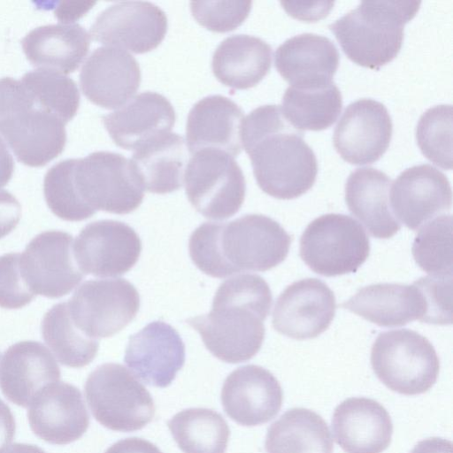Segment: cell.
I'll return each mask as SVG.
<instances>
[{
	"instance_id": "6da1fadb",
	"label": "cell",
	"mask_w": 453,
	"mask_h": 453,
	"mask_svg": "<svg viewBox=\"0 0 453 453\" xmlns=\"http://www.w3.org/2000/svg\"><path fill=\"white\" fill-rule=\"evenodd\" d=\"M242 143L259 188L283 200L301 196L316 181L318 162L303 133L292 127L280 105L256 108L243 119Z\"/></svg>"
},
{
	"instance_id": "7a4b0ae2",
	"label": "cell",
	"mask_w": 453,
	"mask_h": 453,
	"mask_svg": "<svg viewBox=\"0 0 453 453\" xmlns=\"http://www.w3.org/2000/svg\"><path fill=\"white\" fill-rule=\"evenodd\" d=\"M290 243L291 236L277 221L247 214L226 223H203L191 234L188 250L199 270L223 279L275 267L287 257Z\"/></svg>"
},
{
	"instance_id": "3957f363",
	"label": "cell",
	"mask_w": 453,
	"mask_h": 453,
	"mask_svg": "<svg viewBox=\"0 0 453 453\" xmlns=\"http://www.w3.org/2000/svg\"><path fill=\"white\" fill-rule=\"evenodd\" d=\"M272 301L271 289L262 277L241 274L219 285L210 312L186 321L214 357L226 363H242L262 346L264 321Z\"/></svg>"
},
{
	"instance_id": "277c9868",
	"label": "cell",
	"mask_w": 453,
	"mask_h": 453,
	"mask_svg": "<svg viewBox=\"0 0 453 453\" xmlns=\"http://www.w3.org/2000/svg\"><path fill=\"white\" fill-rule=\"evenodd\" d=\"M421 2L363 1L329 25L345 55L363 67L379 70L400 52L403 27Z\"/></svg>"
},
{
	"instance_id": "5b68a950",
	"label": "cell",
	"mask_w": 453,
	"mask_h": 453,
	"mask_svg": "<svg viewBox=\"0 0 453 453\" xmlns=\"http://www.w3.org/2000/svg\"><path fill=\"white\" fill-rule=\"evenodd\" d=\"M0 137L19 162L32 167L57 157L66 142L65 123L11 77L0 79Z\"/></svg>"
},
{
	"instance_id": "8992f818",
	"label": "cell",
	"mask_w": 453,
	"mask_h": 453,
	"mask_svg": "<svg viewBox=\"0 0 453 453\" xmlns=\"http://www.w3.org/2000/svg\"><path fill=\"white\" fill-rule=\"evenodd\" d=\"M68 161L74 194L91 216L98 210L127 214L142 203L144 189L130 159L123 155L96 151Z\"/></svg>"
},
{
	"instance_id": "52a82bcc",
	"label": "cell",
	"mask_w": 453,
	"mask_h": 453,
	"mask_svg": "<svg viewBox=\"0 0 453 453\" xmlns=\"http://www.w3.org/2000/svg\"><path fill=\"white\" fill-rule=\"evenodd\" d=\"M371 365L387 388L405 395L428 391L440 371L439 357L432 343L410 329L380 333L372 347Z\"/></svg>"
},
{
	"instance_id": "ba28073f",
	"label": "cell",
	"mask_w": 453,
	"mask_h": 453,
	"mask_svg": "<svg viewBox=\"0 0 453 453\" xmlns=\"http://www.w3.org/2000/svg\"><path fill=\"white\" fill-rule=\"evenodd\" d=\"M84 393L94 418L110 430L137 431L155 415L154 401L149 391L119 364L97 366L87 378Z\"/></svg>"
},
{
	"instance_id": "9c48e42d",
	"label": "cell",
	"mask_w": 453,
	"mask_h": 453,
	"mask_svg": "<svg viewBox=\"0 0 453 453\" xmlns=\"http://www.w3.org/2000/svg\"><path fill=\"white\" fill-rule=\"evenodd\" d=\"M370 253L364 227L353 218L328 213L312 220L300 239V257L316 273L333 277L356 273Z\"/></svg>"
},
{
	"instance_id": "30bf717a",
	"label": "cell",
	"mask_w": 453,
	"mask_h": 453,
	"mask_svg": "<svg viewBox=\"0 0 453 453\" xmlns=\"http://www.w3.org/2000/svg\"><path fill=\"white\" fill-rule=\"evenodd\" d=\"M184 185L192 206L211 219H226L241 209L246 193L244 175L234 157L219 150L192 154Z\"/></svg>"
},
{
	"instance_id": "8fae6325",
	"label": "cell",
	"mask_w": 453,
	"mask_h": 453,
	"mask_svg": "<svg viewBox=\"0 0 453 453\" xmlns=\"http://www.w3.org/2000/svg\"><path fill=\"white\" fill-rule=\"evenodd\" d=\"M67 304L74 325L98 340L114 335L135 318L140 296L125 279L89 280L75 290Z\"/></svg>"
},
{
	"instance_id": "7c38bea8",
	"label": "cell",
	"mask_w": 453,
	"mask_h": 453,
	"mask_svg": "<svg viewBox=\"0 0 453 453\" xmlns=\"http://www.w3.org/2000/svg\"><path fill=\"white\" fill-rule=\"evenodd\" d=\"M20 270L35 295L59 298L83 279L73 255V235L58 230L34 237L20 254Z\"/></svg>"
},
{
	"instance_id": "4fadbf2b",
	"label": "cell",
	"mask_w": 453,
	"mask_h": 453,
	"mask_svg": "<svg viewBox=\"0 0 453 453\" xmlns=\"http://www.w3.org/2000/svg\"><path fill=\"white\" fill-rule=\"evenodd\" d=\"M142 242L126 223L103 219L86 225L73 243V255L86 275L113 277L127 273L138 261Z\"/></svg>"
},
{
	"instance_id": "5bb4252c",
	"label": "cell",
	"mask_w": 453,
	"mask_h": 453,
	"mask_svg": "<svg viewBox=\"0 0 453 453\" xmlns=\"http://www.w3.org/2000/svg\"><path fill=\"white\" fill-rule=\"evenodd\" d=\"M167 31L165 13L143 1L119 2L108 6L90 27L91 38L108 47L143 54L157 48Z\"/></svg>"
},
{
	"instance_id": "9a60e30c",
	"label": "cell",
	"mask_w": 453,
	"mask_h": 453,
	"mask_svg": "<svg viewBox=\"0 0 453 453\" xmlns=\"http://www.w3.org/2000/svg\"><path fill=\"white\" fill-rule=\"evenodd\" d=\"M392 131V120L385 105L362 98L345 109L334 128V146L349 164H372L387 151Z\"/></svg>"
},
{
	"instance_id": "2e32d148",
	"label": "cell",
	"mask_w": 453,
	"mask_h": 453,
	"mask_svg": "<svg viewBox=\"0 0 453 453\" xmlns=\"http://www.w3.org/2000/svg\"><path fill=\"white\" fill-rule=\"evenodd\" d=\"M390 188L392 213L411 230H418L451 208L450 183L444 173L431 165L404 170Z\"/></svg>"
},
{
	"instance_id": "e0dca14e",
	"label": "cell",
	"mask_w": 453,
	"mask_h": 453,
	"mask_svg": "<svg viewBox=\"0 0 453 453\" xmlns=\"http://www.w3.org/2000/svg\"><path fill=\"white\" fill-rule=\"evenodd\" d=\"M335 297L322 280L303 279L287 287L276 300L273 326L280 334L296 340L319 336L335 314Z\"/></svg>"
},
{
	"instance_id": "ac0fdd59",
	"label": "cell",
	"mask_w": 453,
	"mask_h": 453,
	"mask_svg": "<svg viewBox=\"0 0 453 453\" xmlns=\"http://www.w3.org/2000/svg\"><path fill=\"white\" fill-rule=\"evenodd\" d=\"M282 400L278 380L268 370L255 365L234 370L221 390L226 415L245 426L263 425L273 419L279 413Z\"/></svg>"
},
{
	"instance_id": "d6986e66",
	"label": "cell",
	"mask_w": 453,
	"mask_h": 453,
	"mask_svg": "<svg viewBox=\"0 0 453 453\" xmlns=\"http://www.w3.org/2000/svg\"><path fill=\"white\" fill-rule=\"evenodd\" d=\"M124 361L147 385L165 388L185 363V345L172 326L153 321L129 337Z\"/></svg>"
},
{
	"instance_id": "ffe728a7",
	"label": "cell",
	"mask_w": 453,
	"mask_h": 453,
	"mask_svg": "<svg viewBox=\"0 0 453 453\" xmlns=\"http://www.w3.org/2000/svg\"><path fill=\"white\" fill-rule=\"evenodd\" d=\"M32 431L43 441L65 445L80 439L89 425L82 395L75 386L58 381L43 388L30 403Z\"/></svg>"
},
{
	"instance_id": "44dd1931",
	"label": "cell",
	"mask_w": 453,
	"mask_h": 453,
	"mask_svg": "<svg viewBox=\"0 0 453 453\" xmlns=\"http://www.w3.org/2000/svg\"><path fill=\"white\" fill-rule=\"evenodd\" d=\"M141 71L136 59L125 50L100 47L88 58L80 73L84 96L93 104L119 109L139 88Z\"/></svg>"
},
{
	"instance_id": "7402d4cb",
	"label": "cell",
	"mask_w": 453,
	"mask_h": 453,
	"mask_svg": "<svg viewBox=\"0 0 453 453\" xmlns=\"http://www.w3.org/2000/svg\"><path fill=\"white\" fill-rule=\"evenodd\" d=\"M59 366L51 352L36 341L11 345L0 360V388L12 403L27 407L47 386L60 379Z\"/></svg>"
},
{
	"instance_id": "603a6c76",
	"label": "cell",
	"mask_w": 453,
	"mask_h": 453,
	"mask_svg": "<svg viewBox=\"0 0 453 453\" xmlns=\"http://www.w3.org/2000/svg\"><path fill=\"white\" fill-rule=\"evenodd\" d=\"M340 56L327 37L311 33L286 40L274 53V65L290 87L319 88L331 84Z\"/></svg>"
},
{
	"instance_id": "cb8c5ba5",
	"label": "cell",
	"mask_w": 453,
	"mask_h": 453,
	"mask_svg": "<svg viewBox=\"0 0 453 453\" xmlns=\"http://www.w3.org/2000/svg\"><path fill=\"white\" fill-rule=\"evenodd\" d=\"M332 429L336 443L346 453H382L393 434L388 411L366 397H350L338 404Z\"/></svg>"
},
{
	"instance_id": "d4e9b609",
	"label": "cell",
	"mask_w": 453,
	"mask_h": 453,
	"mask_svg": "<svg viewBox=\"0 0 453 453\" xmlns=\"http://www.w3.org/2000/svg\"><path fill=\"white\" fill-rule=\"evenodd\" d=\"M175 118L174 109L166 97L146 91L102 119L116 145L135 150L153 138L170 133Z\"/></svg>"
},
{
	"instance_id": "484cf974",
	"label": "cell",
	"mask_w": 453,
	"mask_h": 453,
	"mask_svg": "<svg viewBox=\"0 0 453 453\" xmlns=\"http://www.w3.org/2000/svg\"><path fill=\"white\" fill-rule=\"evenodd\" d=\"M243 111L231 99L213 95L199 100L189 111L186 143L191 154L207 149L237 157L242 149Z\"/></svg>"
},
{
	"instance_id": "4316f807",
	"label": "cell",
	"mask_w": 453,
	"mask_h": 453,
	"mask_svg": "<svg viewBox=\"0 0 453 453\" xmlns=\"http://www.w3.org/2000/svg\"><path fill=\"white\" fill-rule=\"evenodd\" d=\"M342 306L383 327L404 326L413 320L423 322L426 303L414 283H377L360 288Z\"/></svg>"
},
{
	"instance_id": "83f0119b",
	"label": "cell",
	"mask_w": 453,
	"mask_h": 453,
	"mask_svg": "<svg viewBox=\"0 0 453 453\" xmlns=\"http://www.w3.org/2000/svg\"><path fill=\"white\" fill-rule=\"evenodd\" d=\"M390 178L372 168H357L345 185V201L349 211L375 238L388 239L401 228L389 205Z\"/></svg>"
},
{
	"instance_id": "f1b7e54d",
	"label": "cell",
	"mask_w": 453,
	"mask_h": 453,
	"mask_svg": "<svg viewBox=\"0 0 453 453\" xmlns=\"http://www.w3.org/2000/svg\"><path fill=\"white\" fill-rule=\"evenodd\" d=\"M21 45L33 65L68 74L87 56L90 35L76 23L51 24L31 30L22 39Z\"/></svg>"
},
{
	"instance_id": "f546056e",
	"label": "cell",
	"mask_w": 453,
	"mask_h": 453,
	"mask_svg": "<svg viewBox=\"0 0 453 453\" xmlns=\"http://www.w3.org/2000/svg\"><path fill=\"white\" fill-rule=\"evenodd\" d=\"M143 189L166 194L179 189L188 165V147L182 136L166 133L136 149L130 159Z\"/></svg>"
},
{
	"instance_id": "4dcf8cb0",
	"label": "cell",
	"mask_w": 453,
	"mask_h": 453,
	"mask_svg": "<svg viewBox=\"0 0 453 453\" xmlns=\"http://www.w3.org/2000/svg\"><path fill=\"white\" fill-rule=\"evenodd\" d=\"M272 48L262 39L234 35L223 40L212 56L211 68L222 84L234 89L256 86L268 73Z\"/></svg>"
},
{
	"instance_id": "1f68e13d",
	"label": "cell",
	"mask_w": 453,
	"mask_h": 453,
	"mask_svg": "<svg viewBox=\"0 0 453 453\" xmlns=\"http://www.w3.org/2000/svg\"><path fill=\"white\" fill-rule=\"evenodd\" d=\"M266 453H333V439L326 422L315 411L293 408L268 428Z\"/></svg>"
},
{
	"instance_id": "d6a6232c",
	"label": "cell",
	"mask_w": 453,
	"mask_h": 453,
	"mask_svg": "<svg viewBox=\"0 0 453 453\" xmlns=\"http://www.w3.org/2000/svg\"><path fill=\"white\" fill-rule=\"evenodd\" d=\"M342 108L337 86L299 88L288 87L282 97L281 111L287 121L299 131H321L330 127Z\"/></svg>"
},
{
	"instance_id": "836d02e7",
	"label": "cell",
	"mask_w": 453,
	"mask_h": 453,
	"mask_svg": "<svg viewBox=\"0 0 453 453\" xmlns=\"http://www.w3.org/2000/svg\"><path fill=\"white\" fill-rule=\"evenodd\" d=\"M171 434L184 453H226L230 430L226 419L206 408H190L167 423Z\"/></svg>"
},
{
	"instance_id": "e575fe53",
	"label": "cell",
	"mask_w": 453,
	"mask_h": 453,
	"mask_svg": "<svg viewBox=\"0 0 453 453\" xmlns=\"http://www.w3.org/2000/svg\"><path fill=\"white\" fill-rule=\"evenodd\" d=\"M42 335L57 359L73 368H81L93 361L98 340L83 334L71 319L67 302L54 304L42 321Z\"/></svg>"
},
{
	"instance_id": "d590c367",
	"label": "cell",
	"mask_w": 453,
	"mask_h": 453,
	"mask_svg": "<svg viewBox=\"0 0 453 453\" xmlns=\"http://www.w3.org/2000/svg\"><path fill=\"white\" fill-rule=\"evenodd\" d=\"M20 81L41 107L65 124L75 116L80 105V92L74 81L68 76L39 68L26 73Z\"/></svg>"
},
{
	"instance_id": "8d00e7d4",
	"label": "cell",
	"mask_w": 453,
	"mask_h": 453,
	"mask_svg": "<svg viewBox=\"0 0 453 453\" xmlns=\"http://www.w3.org/2000/svg\"><path fill=\"white\" fill-rule=\"evenodd\" d=\"M418 230L412 244L418 265L431 275L452 274V216H438Z\"/></svg>"
},
{
	"instance_id": "74e56055",
	"label": "cell",
	"mask_w": 453,
	"mask_h": 453,
	"mask_svg": "<svg viewBox=\"0 0 453 453\" xmlns=\"http://www.w3.org/2000/svg\"><path fill=\"white\" fill-rule=\"evenodd\" d=\"M417 143L422 154L445 170L452 168V106L436 105L426 110L416 128Z\"/></svg>"
},
{
	"instance_id": "f35d334b",
	"label": "cell",
	"mask_w": 453,
	"mask_h": 453,
	"mask_svg": "<svg viewBox=\"0 0 453 453\" xmlns=\"http://www.w3.org/2000/svg\"><path fill=\"white\" fill-rule=\"evenodd\" d=\"M251 1H192L190 10L196 20L208 30L225 33L247 19Z\"/></svg>"
},
{
	"instance_id": "ab89813d",
	"label": "cell",
	"mask_w": 453,
	"mask_h": 453,
	"mask_svg": "<svg viewBox=\"0 0 453 453\" xmlns=\"http://www.w3.org/2000/svg\"><path fill=\"white\" fill-rule=\"evenodd\" d=\"M413 283L424 296L426 315L423 322L450 325L452 323V274L426 276Z\"/></svg>"
},
{
	"instance_id": "60d3db41",
	"label": "cell",
	"mask_w": 453,
	"mask_h": 453,
	"mask_svg": "<svg viewBox=\"0 0 453 453\" xmlns=\"http://www.w3.org/2000/svg\"><path fill=\"white\" fill-rule=\"evenodd\" d=\"M20 253L0 256V307L20 309L35 297L20 270Z\"/></svg>"
},
{
	"instance_id": "b9f144b4",
	"label": "cell",
	"mask_w": 453,
	"mask_h": 453,
	"mask_svg": "<svg viewBox=\"0 0 453 453\" xmlns=\"http://www.w3.org/2000/svg\"><path fill=\"white\" fill-rule=\"evenodd\" d=\"M20 218L19 202L7 190L0 189V239L15 229Z\"/></svg>"
},
{
	"instance_id": "7bdbcfd3",
	"label": "cell",
	"mask_w": 453,
	"mask_h": 453,
	"mask_svg": "<svg viewBox=\"0 0 453 453\" xmlns=\"http://www.w3.org/2000/svg\"><path fill=\"white\" fill-rule=\"evenodd\" d=\"M285 11L292 17L306 20L308 22L316 21L326 17L333 8L334 2H280Z\"/></svg>"
},
{
	"instance_id": "ee69618b",
	"label": "cell",
	"mask_w": 453,
	"mask_h": 453,
	"mask_svg": "<svg viewBox=\"0 0 453 453\" xmlns=\"http://www.w3.org/2000/svg\"><path fill=\"white\" fill-rule=\"evenodd\" d=\"M104 453H162L159 449L150 441L131 437L122 439L112 444Z\"/></svg>"
},
{
	"instance_id": "f6af8a7d",
	"label": "cell",
	"mask_w": 453,
	"mask_h": 453,
	"mask_svg": "<svg viewBox=\"0 0 453 453\" xmlns=\"http://www.w3.org/2000/svg\"><path fill=\"white\" fill-rule=\"evenodd\" d=\"M96 2H62L56 11V17L62 22H73L87 13Z\"/></svg>"
},
{
	"instance_id": "bcb514c9",
	"label": "cell",
	"mask_w": 453,
	"mask_h": 453,
	"mask_svg": "<svg viewBox=\"0 0 453 453\" xmlns=\"http://www.w3.org/2000/svg\"><path fill=\"white\" fill-rule=\"evenodd\" d=\"M15 430V419L11 409L0 399V450L12 441Z\"/></svg>"
},
{
	"instance_id": "7dc6e473",
	"label": "cell",
	"mask_w": 453,
	"mask_h": 453,
	"mask_svg": "<svg viewBox=\"0 0 453 453\" xmlns=\"http://www.w3.org/2000/svg\"><path fill=\"white\" fill-rule=\"evenodd\" d=\"M410 453H452V442L447 439L431 437L418 441Z\"/></svg>"
},
{
	"instance_id": "c3c4849f",
	"label": "cell",
	"mask_w": 453,
	"mask_h": 453,
	"mask_svg": "<svg viewBox=\"0 0 453 453\" xmlns=\"http://www.w3.org/2000/svg\"><path fill=\"white\" fill-rule=\"evenodd\" d=\"M14 161L8 150L7 145L0 137V189L7 185L12 177Z\"/></svg>"
},
{
	"instance_id": "681fc988",
	"label": "cell",
	"mask_w": 453,
	"mask_h": 453,
	"mask_svg": "<svg viewBox=\"0 0 453 453\" xmlns=\"http://www.w3.org/2000/svg\"><path fill=\"white\" fill-rule=\"evenodd\" d=\"M0 453H46L36 445L27 443H14L2 450Z\"/></svg>"
}]
</instances>
